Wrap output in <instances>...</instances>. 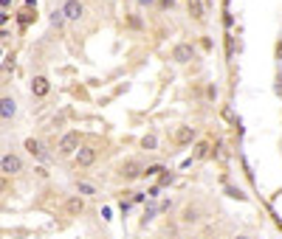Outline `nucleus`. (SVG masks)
<instances>
[{"instance_id": "obj_3", "label": "nucleus", "mask_w": 282, "mask_h": 239, "mask_svg": "<svg viewBox=\"0 0 282 239\" xmlns=\"http://www.w3.org/2000/svg\"><path fill=\"white\" fill-rule=\"evenodd\" d=\"M172 59H175L178 65H186L195 59V48H192L189 42H178L175 48H172Z\"/></svg>"}, {"instance_id": "obj_24", "label": "nucleus", "mask_w": 282, "mask_h": 239, "mask_svg": "<svg viewBox=\"0 0 282 239\" xmlns=\"http://www.w3.org/2000/svg\"><path fill=\"white\" fill-rule=\"evenodd\" d=\"M138 3H141V6H147V3H153V0H138Z\"/></svg>"}, {"instance_id": "obj_22", "label": "nucleus", "mask_w": 282, "mask_h": 239, "mask_svg": "<svg viewBox=\"0 0 282 239\" xmlns=\"http://www.w3.org/2000/svg\"><path fill=\"white\" fill-rule=\"evenodd\" d=\"M37 6V0H26V9H34Z\"/></svg>"}, {"instance_id": "obj_7", "label": "nucleus", "mask_w": 282, "mask_h": 239, "mask_svg": "<svg viewBox=\"0 0 282 239\" xmlns=\"http://www.w3.org/2000/svg\"><path fill=\"white\" fill-rule=\"evenodd\" d=\"M14 115H17V101H14L12 96H3V98H0V118L12 121Z\"/></svg>"}, {"instance_id": "obj_8", "label": "nucleus", "mask_w": 282, "mask_h": 239, "mask_svg": "<svg viewBox=\"0 0 282 239\" xmlns=\"http://www.w3.org/2000/svg\"><path fill=\"white\" fill-rule=\"evenodd\" d=\"M51 90V82L45 76H34V82H31V93H34L37 98H45Z\"/></svg>"}, {"instance_id": "obj_11", "label": "nucleus", "mask_w": 282, "mask_h": 239, "mask_svg": "<svg viewBox=\"0 0 282 239\" xmlns=\"http://www.w3.org/2000/svg\"><path fill=\"white\" fill-rule=\"evenodd\" d=\"M82 211H85V200H82V197H70L68 203H65V214H68V217H79Z\"/></svg>"}, {"instance_id": "obj_10", "label": "nucleus", "mask_w": 282, "mask_h": 239, "mask_svg": "<svg viewBox=\"0 0 282 239\" xmlns=\"http://www.w3.org/2000/svg\"><path fill=\"white\" fill-rule=\"evenodd\" d=\"M197 219H200V205H186V208L181 211V222L183 225H195Z\"/></svg>"}, {"instance_id": "obj_4", "label": "nucleus", "mask_w": 282, "mask_h": 239, "mask_svg": "<svg viewBox=\"0 0 282 239\" xmlns=\"http://www.w3.org/2000/svg\"><path fill=\"white\" fill-rule=\"evenodd\" d=\"M79 149V133H65L59 141V155H77Z\"/></svg>"}, {"instance_id": "obj_23", "label": "nucleus", "mask_w": 282, "mask_h": 239, "mask_svg": "<svg viewBox=\"0 0 282 239\" xmlns=\"http://www.w3.org/2000/svg\"><path fill=\"white\" fill-rule=\"evenodd\" d=\"M9 3H12V0H0V6H9Z\"/></svg>"}, {"instance_id": "obj_25", "label": "nucleus", "mask_w": 282, "mask_h": 239, "mask_svg": "<svg viewBox=\"0 0 282 239\" xmlns=\"http://www.w3.org/2000/svg\"><path fill=\"white\" fill-rule=\"evenodd\" d=\"M234 239H248V236H246V233H240V236H234Z\"/></svg>"}, {"instance_id": "obj_12", "label": "nucleus", "mask_w": 282, "mask_h": 239, "mask_svg": "<svg viewBox=\"0 0 282 239\" xmlns=\"http://www.w3.org/2000/svg\"><path fill=\"white\" fill-rule=\"evenodd\" d=\"M195 138V127H178L175 130V144H189Z\"/></svg>"}, {"instance_id": "obj_15", "label": "nucleus", "mask_w": 282, "mask_h": 239, "mask_svg": "<svg viewBox=\"0 0 282 239\" xmlns=\"http://www.w3.org/2000/svg\"><path fill=\"white\" fill-rule=\"evenodd\" d=\"M31 17H34V12H31V9H23V12L17 14V23H20V26H28V23H31Z\"/></svg>"}, {"instance_id": "obj_9", "label": "nucleus", "mask_w": 282, "mask_h": 239, "mask_svg": "<svg viewBox=\"0 0 282 239\" xmlns=\"http://www.w3.org/2000/svg\"><path fill=\"white\" fill-rule=\"evenodd\" d=\"M26 149H28V155H34L37 161H45L48 158V152H45V147H42L37 138H26Z\"/></svg>"}, {"instance_id": "obj_5", "label": "nucleus", "mask_w": 282, "mask_h": 239, "mask_svg": "<svg viewBox=\"0 0 282 239\" xmlns=\"http://www.w3.org/2000/svg\"><path fill=\"white\" fill-rule=\"evenodd\" d=\"M74 161H77V166H82V169L93 166V161H96V149L93 147H79L77 155H74Z\"/></svg>"}, {"instance_id": "obj_2", "label": "nucleus", "mask_w": 282, "mask_h": 239, "mask_svg": "<svg viewBox=\"0 0 282 239\" xmlns=\"http://www.w3.org/2000/svg\"><path fill=\"white\" fill-rule=\"evenodd\" d=\"M62 14H65V20L79 23L85 17V3H82V0H65V3H62Z\"/></svg>"}, {"instance_id": "obj_13", "label": "nucleus", "mask_w": 282, "mask_h": 239, "mask_svg": "<svg viewBox=\"0 0 282 239\" xmlns=\"http://www.w3.org/2000/svg\"><path fill=\"white\" fill-rule=\"evenodd\" d=\"M186 3H189V12H192V17H195V20H203V17H206V9H203V3H200V0H186Z\"/></svg>"}, {"instance_id": "obj_14", "label": "nucleus", "mask_w": 282, "mask_h": 239, "mask_svg": "<svg viewBox=\"0 0 282 239\" xmlns=\"http://www.w3.org/2000/svg\"><path fill=\"white\" fill-rule=\"evenodd\" d=\"M155 147H158V138H155V135H144V138H141V149L155 152Z\"/></svg>"}, {"instance_id": "obj_1", "label": "nucleus", "mask_w": 282, "mask_h": 239, "mask_svg": "<svg viewBox=\"0 0 282 239\" xmlns=\"http://www.w3.org/2000/svg\"><path fill=\"white\" fill-rule=\"evenodd\" d=\"M23 158L20 155H14V152H6L3 158H0V175H6V177H12V175H20L23 172Z\"/></svg>"}, {"instance_id": "obj_21", "label": "nucleus", "mask_w": 282, "mask_h": 239, "mask_svg": "<svg viewBox=\"0 0 282 239\" xmlns=\"http://www.w3.org/2000/svg\"><path fill=\"white\" fill-rule=\"evenodd\" d=\"M6 20H9V14L3 12V9H0V26H6Z\"/></svg>"}, {"instance_id": "obj_6", "label": "nucleus", "mask_w": 282, "mask_h": 239, "mask_svg": "<svg viewBox=\"0 0 282 239\" xmlns=\"http://www.w3.org/2000/svg\"><path fill=\"white\" fill-rule=\"evenodd\" d=\"M119 175L124 177V180H135V177L144 175V169H141V163H138V161H127V163H121Z\"/></svg>"}, {"instance_id": "obj_16", "label": "nucleus", "mask_w": 282, "mask_h": 239, "mask_svg": "<svg viewBox=\"0 0 282 239\" xmlns=\"http://www.w3.org/2000/svg\"><path fill=\"white\" fill-rule=\"evenodd\" d=\"M51 23H54L56 28H59V26H62V23H65V14H62V9H56V12L51 14Z\"/></svg>"}, {"instance_id": "obj_20", "label": "nucleus", "mask_w": 282, "mask_h": 239, "mask_svg": "<svg viewBox=\"0 0 282 239\" xmlns=\"http://www.w3.org/2000/svg\"><path fill=\"white\" fill-rule=\"evenodd\" d=\"M3 191H9V180H6V175H0V194Z\"/></svg>"}, {"instance_id": "obj_19", "label": "nucleus", "mask_w": 282, "mask_h": 239, "mask_svg": "<svg viewBox=\"0 0 282 239\" xmlns=\"http://www.w3.org/2000/svg\"><path fill=\"white\" fill-rule=\"evenodd\" d=\"M206 152H209V144H200V147H197V152H195V158H203Z\"/></svg>"}, {"instance_id": "obj_18", "label": "nucleus", "mask_w": 282, "mask_h": 239, "mask_svg": "<svg viewBox=\"0 0 282 239\" xmlns=\"http://www.w3.org/2000/svg\"><path fill=\"white\" fill-rule=\"evenodd\" d=\"M158 172H164V166H158V163H155V166H147L144 169V177H155Z\"/></svg>"}, {"instance_id": "obj_17", "label": "nucleus", "mask_w": 282, "mask_h": 239, "mask_svg": "<svg viewBox=\"0 0 282 239\" xmlns=\"http://www.w3.org/2000/svg\"><path fill=\"white\" fill-rule=\"evenodd\" d=\"M77 189H79V194H96V189L91 183H77Z\"/></svg>"}]
</instances>
